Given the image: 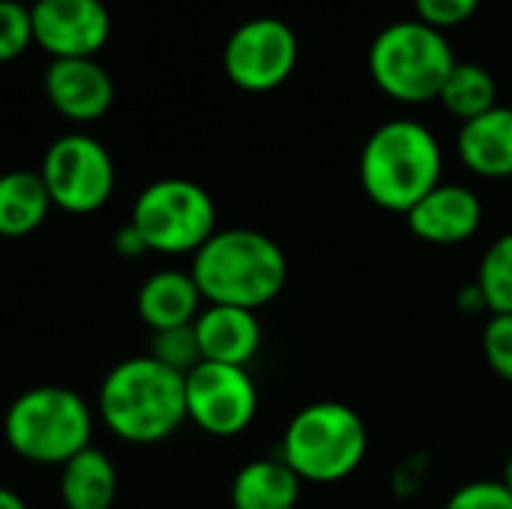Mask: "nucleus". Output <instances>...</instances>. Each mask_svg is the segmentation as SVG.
<instances>
[{
    "instance_id": "1",
    "label": "nucleus",
    "mask_w": 512,
    "mask_h": 509,
    "mask_svg": "<svg viewBox=\"0 0 512 509\" xmlns=\"http://www.w3.org/2000/svg\"><path fill=\"white\" fill-rule=\"evenodd\" d=\"M189 273L204 303L258 312L285 291L288 258L282 246L261 231L225 228L192 255Z\"/></svg>"
},
{
    "instance_id": "2",
    "label": "nucleus",
    "mask_w": 512,
    "mask_h": 509,
    "mask_svg": "<svg viewBox=\"0 0 512 509\" xmlns=\"http://www.w3.org/2000/svg\"><path fill=\"white\" fill-rule=\"evenodd\" d=\"M99 417L126 444L150 447L168 441L186 417V375L150 354L117 363L99 387Z\"/></svg>"
},
{
    "instance_id": "3",
    "label": "nucleus",
    "mask_w": 512,
    "mask_h": 509,
    "mask_svg": "<svg viewBox=\"0 0 512 509\" xmlns=\"http://www.w3.org/2000/svg\"><path fill=\"white\" fill-rule=\"evenodd\" d=\"M444 153L438 138L417 120H390L378 126L360 153V186L369 201L387 213L414 210L438 183Z\"/></svg>"
},
{
    "instance_id": "4",
    "label": "nucleus",
    "mask_w": 512,
    "mask_h": 509,
    "mask_svg": "<svg viewBox=\"0 0 512 509\" xmlns=\"http://www.w3.org/2000/svg\"><path fill=\"white\" fill-rule=\"evenodd\" d=\"M9 450L30 465H66L93 435L90 405L69 387L39 384L24 390L3 417Z\"/></svg>"
},
{
    "instance_id": "5",
    "label": "nucleus",
    "mask_w": 512,
    "mask_h": 509,
    "mask_svg": "<svg viewBox=\"0 0 512 509\" xmlns=\"http://www.w3.org/2000/svg\"><path fill=\"white\" fill-rule=\"evenodd\" d=\"M366 450L369 432L351 405L315 402L291 417L279 459L303 483H339L363 465Z\"/></svg>"
},
{
    "instance_id": "6",
    "label": "nucleus",
    "mask_w": 512,
    "mask_h": 509,
    "mask_svg": "<svg viewBox=\"0 0 512 509\" xmlns=\"http://www.w3.org/2000/svg\"><path fill=\"white\" fill-rule=\"evenodd\" d=\"M456 54L441 30L423 21H396L384 27L369 48V72L381 93L396 102L420 105L441 96Z\"/></svg>"
},
{
    "instance_id": "7",
    "label": "nucleus",
    "mask_w": 512,
    "mask_h": 509,
    "mask_svg": "<svg viewBox=\"0 0 512 509\" xmlns=\"http://www.w3.org/2000/svg\"><path fill=\"white\" fill-rule=\"evenodd\" d=\"M129 222L150 252L195 255L216 234V204L204 186L183 177H165L141 189Z\"/></svg>"
},
{
    "instance_id": "8",
    "label": "nucleus",
    "mask_w": 512,
    "mask_h": 509,
    "mask_svg": "<svg viewBox=\"0 0 512 509\" xmlns=\"http://www.w3.org/2000/svg\"><path fill=\"white\" fill-rule=\"evenodd\" d=\"M42 183L51 204L72 216L96 213L108 204L114 192V162L111 153L90 135H63L42 156Z\"/></svg>"
},
{
    "instance_id": "9",
    "label": "nucleus",
    "mask_w": 512,
    "mask_h": 509,
    "mask_svg": "<svg viewBox=\"0 0 512 509\" xmlns=\"http://www.w3.org/2000/svg\"><path fill=\"white\" fill-rule=\"evenodd\" d=\"M300 60V42L291 24L273 15L243 21L225 42L222 66L234 87L246 93H270L282 87Z\"/></svg>"
},
{
    "instance_id": "10",
    "label": "nucleus",
    "mask_w": 512,
    "mask_h": 509,
    "mask_svg": "<svg viewBox=\"0 0 512 509\" xmlns=\"http://www.w3.org/2000/svg\"><path fill=\"white\" fill-rule=\"evenodd\" d=\"M258 414V390L243 366L198 363L186 375V417L213 438L243 435Z\"/></svg>"
},
{
    "instance_id": "11",
    "label": "nucleus",
    "mask_w": 512,
    "mask_h": 509,
    "mask_svg": "<svg viewBox=\"0 0 512 509\" xmlns=\"http://www.w3.org/2000/svg\"><path fill=\"white\" fill-rule=\"evenodd\" d=\"M33 42L60 57H96L111 36V15L102 0H36L30 6Z\"/></svg>"
},
{
    "instance_id": "12",
    "label": "nucleus",
    "mask_w": 512,
    "mask_h": 509,
    "mask_svg": "<svg viewBox=\"0 0 512 509\" xmlns=\"http://www.w3.org/2000/svg\"><path fill=\"white\" fill-rule=\"evenodd\" d=\"M42 87L54 111L75 123L99 120L114 102V81L93 57L51 60Z\"/></svg>"
},
{
    "instance_id": "13",
    "label": "nucleus",
    "mask_w": 512,
    "mask_h": 509,
    "mask_svg": "<svg viewBox=\"0 0 512 509\" xmlns=\"http://www.w3.org/2000/svg\"><path fill=\"white\" fill-rule=\"evenodd\" d=\"M417 240L432 246H459L480 231L483 204L477 192L459 183H438L414 210L405 213Z\"/></svg>"
},
{
    "instance_id": "14",
    "label": "nucleus",
    "mask_w": 512,
    "mask_h": 509,
    "mask_svg": "<svg viewBox=\"0 0 512 509\" xmlns=\"http://www.w3.org/2000/svg\"><path fill=\"white\" fill-rule=\"evenodd\" d=\"M201 360L204 363H225V366H249L261 351V321L249 309L234 306H204L192 324Z\"/></svg>"
},
{
    "instance_id": "15",
    "label": "nucleus",
    "mask_w": 512,
    "mask_h": 509,
    "mask_svg": "<svg viewBox=\"0 0 512 509\" xmlns=\"http://www.w3.org/2000/svg\"><path fill=\"white\" fill-rule=\"evenodd\" d=\"M456 150L465 168L486 180H512V108L492 111L462 123Z\"/></svg>"
},
{
    "instance_id": "16",
    "label": "nucleus",
    "mask_w": 512,
    "mask_h": 509,
    "mask_svg": "<svg viewBox=\"0 0 512 509\" xmlns=\"http://www.w3.org/2000/svg\"><path fill=\"white\" fill-rule=\"evenodd\" d=\"M201 291L186 270H159L144 279L135 297L138 318L153 330H174L189 327L201 315Z\"/></svg>"
},
{
    "instance_id": "17",
    "label": "nucleus",
    "mask_w": 512,
    "mask_h": 509,
    "mask_svg": "<svg viewBox=\"0 0 512 509\" xmlns=\"http://www.w3.org/2000/svg\"><path fill=\"white\" fill-rule=\"evenodd\" d=\"M60 501L66 509H111L117 501V468L99 447H84L60 465Z\"/></svg>"
},
{
    "instance_id": "18",
    "label": "nucleus",
    "mask_w": 512,
    "mask_h": 509,
    "mask_svg": "<svg viewBox=\"0 0 512 509\" xmlns=\"http://www.w3.org/2000/svg\"><path fill=\"white\" fill-rule=\"evenodd\" d=\"M303 480L282 459H258L237 471L231 483L234 509H294Z\"/></svg>"
},
{
    "instance_id": "19",
    "label": "nucleus",
    "mask_w": 512,
    "mask_h": 509,
    "mask_svg": "<svg viewBox=\"0 0 512 509\" xmlns=\"http://www.w3.org/2000/svg\"><path fill=\"white\" fill-rule=\"evenodd\" d=\"M51 195L39 171L0 174V237L18 240L42 228L51 213Z\"/></svg>"
},
{
    "instance_id": "20",
    "label": "nucleus",
    "mask_w": 512,
    "mask_h": 509,
    "mask_svg": "<svg viewBox=\"0 0 512 509\" xmlns=\"http://www.w3.org/2000/svg\"><path fill=\"white\" fill-rule=\"evenodd\" d=\"M444 102V108L459 117L462 123L492 111L498 105V84L492 78L489 69H483L480 63H462L456 60L453 72L447 75V84L438 96Z\"/></svg>"
},
{
    "instance_id": "21",
    "label": "nucleus",
    "mask_w": 512,
    "mask_h": 509,
    "mask_svg": "<svg viewBox=\"0 0 512 509\" xmlns=\"http://www.w3.org/2000/svg\"><path fill=\"white\" fill-rule=\"evenodd\" d=\"M474 285L492 315H512V231L501 234L483 252Z\"/></svg>"
},
{
    "instance_id": "22",
    "label": "nucleus",
    "mask_w": 512,
    "mask_h": 509,
    "mask_svg": "<svg viewBox=\"0 0 512 509\" xmlns=\"http://www.w3.org/2000/svg\"><path fill=\"white\" fill-rule=\"evenodd\" d=\"M150 357L159 360L162 366L180 372V375H189L201 363V348H198V339H195L192 324L189 327H174V330L153 333Z\"/></svg>"
},
{
    "instance_id": "23",
    "label": "nucleus",
    "mask_w": 512,
    "mask_h": 509,
    "mask_svg": "<svg viewBox=\"0 0 512 509\" xmlns=\"http://www.w3.org/2000/svg\"><path fill=\"white\" fill-rule=\"evenodd\" d=\"M33 45L30 6L18 0H0V63L21 57Z\"/></svg>"
},
{
    "instance_id": "24",
    "label": "nucleus",
    "mask_w": 512,
    "mask_h": 509,
    "mask_svg": "<svg viewBox=\"0 0 512 509\" xmlns=\"http://www.w3.org/2000/svg\"><path fill=\"white\" fill-rule=\"evenodd\" d=\"M483 357L498 378L512 384V315H492L486 321Z\"/></svg>"
},
{
    "instance_id": "25",
    "label": "nucleus",
    "mask_w": 512,
    "mask_h": 509,
    "mask_svg": "<svg viewBox=\"0 0 512 509\" xmlns=\"http://www.w3.org/2000/svg\"><path fill=\"white\" fill-rule=\"evenodd\" d=\"M444 509H512V495L504 480H474L456 489Z\"/></svg>"
},
{
    "instance_id": "26",
    "label": "nucleus",
    "mask_w": 512,
    "mask_h": 509,
    "mask_svg": "<svg viewBox=\"0 0 512 509\" xmlns=\"http://www.w3.org/2000/svg\"><path fill=\"white\" fill-rule=\"evenodd\" d=\"M477 6H480V0H414L417 21H423L441 33L474 18Z\"/></svg>"
},
{
    "instance_id": "27",
    "label": "nucleus",
    "mask_w": 512,
    "mask_h": 509,
    "mask_svg": "<svg viewBox=\"0 0 512 509\" xmlns=\"http://www.w3.org/2000/svg\"><path fill=\"white\" fill-rule=\"evenodd\" d=\"M111 246H114V252H117L120 258H126V261H135V258H141V255L150 252L147 243H144V237L138 234V228H135L132 222H126L123 228L114 231Z\"/></svg>"
},
{
    "instance_id": "28",
    "label": "nucleus",
    "mask_w": 512,
    "mask_h": 509,
    "mask_svg": "<svg viewBox=\"0 0 512 509\" xmlns=\"http://www.w3.org/2000/svg\"><path fill=\"white\" fill-rule=\"evenodd\" d=\"M459 306H462L468 315L489 312V309H486V300H483V294H480V288H477V285H468V288H462V291H459Z\"/></svg>"
},
{
    "instance_id": "29",
    "label": "nucleus",
    "mask_w": 512,
    "mask_h": 509,
    "mask_svg": "<svg viewBox=\"0 0 512 509\" xmlns=\"http://www.w3.org/2000/svg\"><path fill=\"white\" fill-rule=\"evenodd\" d=\"M0 509H30V507H27V501H24L18 492H12V489L0 486Z\"/></svg>"
},
{
    "instance_id": "30",
    "label": "nucleus",
    "mask_w": 512,
    "mask_h": 509,
    "mask_svg": "<svg viewBox=\"0 0 512 509\" xmlns=\"http://www.w3.org/2000/svg\"><path fill=\"white\" fill-rule=\"evenodd\" d=\"M504 486L510 489V495H512V456L507 459V468H504Z\"/></svg>"
}]
</instances>
